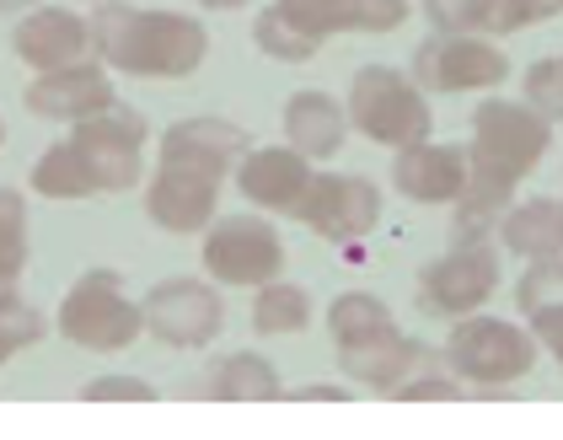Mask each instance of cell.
Wrapping results in <instances>:
<instances>
[{
  "label": "cell",
  "mask_w": 563,
  "mask_h": 440,
  "mask_svg": "<svg viewBox=\"0 0 563 440\" xmlns=\"http://www.w3.org/2000/svg\"><path fill=\"white\" fill-rule=\"evenodd\" d=\"M38 0H0V11H33Z\"/></svg>",
  "instance_id": "cell-38"
},
{
  "label": "cell",
  "mask_w": 563,
  "mask_h": 440,
  "mask_svg": "<svg viewBox=\"0 0 563 440\" xmlns=\"http://www.w3.org/2000/svg\"><path fill=\"white\" fill-rule=\"evenodd\" d=\"M531 333H537V344L559 360V371H563V307H553V311H537L531 317Z\"/></svg>",
  "instance_id": "cell-35"
},
{
  "label": "cell",
  "mask_w": 563,
  "mask_h": 440,
  "mask_svg": "<svg viewBox=\"0 0 563 440\" xmlns=\"http://www.w3.org/2000/svg\"><path fill=\"white\" fill-rule=\"evenodd\" d=\"M253 44H258V54L279 59V65H306V59H317V48H322L306 28H296V22L279 11V0L258 11V22H253Z\"/></svg>",
  "instance_id": "cell-25"
},
{
  "label": "cell",
  "mask_w": 563,
  "mask_h": 440,
  "mask_svg": "<svg viewBox=\"0 0 563 440\" xmlns=\"http://www.w3.org/2000/svg\"><path fill=\"white\" fill-rule=\"evenodd\" d=\"M0 145H5V124H0Z\"/></svg>",
  "instance_id": "cell-40"
},
{
  "label": "cell",
  "mask_w": 563,
  "mask_h": 440,
  "mask_svg": "<svg viewBox=\"0 0 563 440\" xmlns=\"http://www.w3.org/2000/svg\"><path fill=\"white\" fill-rule=\"evenodd\" d=\"M499 242L516 258H563V199H526L499 220Z\"/></svg>",
  "instance_id": "cell-20"
},
{
  "label": "cell",
  "mask_w": 563,
  "mask_h": 440,
  "mask_svg": "<svg viewBox=\"0 0 563 440\" xmlns=\"http://www.w3.org/2000/svg\"><path fill=\"white\" fill-rule=\"evenodd\" d=\"M563 0H483V16H477V33L483 38H510L520 28H537L548 16H559Z\"/></svg>",
  "instance_id": "cell-28"
},
{
  "label": "cell",
  "mask_w": 563,
  "mask_h": 440,
  "mask_svg": "<svg viewBox=\"0 0 563 440\" xmlns=\"http://www.w3.org/2000/svg\"><path fill=\"white\" fill-rule=\"evenodd\" d=\"M445 365V354H434L430 344L408 339V333H387L376 344H360V350H339V371H344L354 387H371V393H397L408 376Z\"/></svg>",
  "instance_id": "cell-18"
},
{
  "label": "cell",
  "mask_w": 563,
  "mask_h": 440,
  "mask_svg": "<svg viewBox=\"0 0 563 440\" xmlns=\"http://www.w3.org/2000/svg\"><path fill=\"white\" fill-rule=\"evenodd\" d=\"M11 48L27 70H65V65H81L91 59V16H76L65 6H33L16 33H11Z\"/></svg>",
  "instance_id": "cell-15"
},
{
  "label": "cell",
  "mask_w": 563,
  "mask_h": 440,
  "mask_svg": "<svg viewBox=\"0 0 563 440\" xmlns=\"http://www.w3.org/2000/svg\"><path fill=\"white\" fill-rule=\"evenodd\" d=\"M349 124L387 145V151H402V145H419L430 140L434 130V113H430V91L419 87L413 76L391 70V65H365L354 70L349 81Z\"/></svg>",
  "instance_id": "cell-3"
},
{
  "label": "cell",
  "mask_w": 563,
  "mask_h": 440,
  "mask_svg": "<svg viewBox=\"0 0 563 440\" xmlns=\"http://www.w3.org/2000/svg\"><path fill=\"white\" fill-rule=\"evenodd\" d=\"M27 268V199L0 188V285H16Z\"/></svg>",
  "instance_id": "cell-27"
},
{
  "label": "cell",
  "mask_w": 563,
  "mask_h": 440,
  "mask_svg": "<svg viewBox=\"0 0 563 440\" xmlns=\"http://www.w3.org/2000/svg\"><path fill=\"white\" fill-rule=\"evenodd\" d=\"M5 290H11V285H0V296H5Z\"/></svg>",
  "instance_id": "cell-41"
},
{
  "label": "cell",
  "mask_w": 563,
  "mask_h": 440,
  "mask_svg": "<svg viewBox=\"0 0 563 440\" xmlns=\"http://www.w3.org/2000/svg\"><path fill=\"white\" fill-rule=\"evenodd\" d=\"M210 393L220 403H274V397H285V382H279L268 354L242 350V354H225L210 371Z\"/></svg>",
  "instance_id": "cell-22"
},
{
  "label": "cell",
  "mask_w": 563,
  "mask_h": 440,
  "mask_svg": "<svg viewBox=\"0 0 563 440\" xmlns=\"http://www.w3.org/2000/svg\"><path fill=\"white\" fill-rule=\"evenodd\" d=\"M306 322H311V296H306L301 285H285V279L258 285V296H253V328H258L263 339L301 333Z\"/></svg>",
  "instance_id": "cell-24"
},
{
  "label": "cell",
  "mask_w": 563,
  "mask_h": 440,
  "mask_svg": "<svg viewBox=\"0 0 563 440\" xmlns=\"http://www.w3.org/2000/svg\"><path fill=\"white\" fill-rule=\"evenodd\" d=\"M413 81L430 97H456V91H494L510 81L505 48L483 33H434L413 48Z\"/></svg>",
  "instance_id": "cell-7"
},
{
  "label": "cell",
  "mask_w": 563,
  "mask_h": 440,
  "mask_svg": "<svg viewBox=\"0 0 563 440\" xmlns=\"http://www.w3.org/2000/svg\"><path fill=\"white\" fill-rule=\"evenodd\" d=\"M402 22H408V0H360L354 33H397Z\"/></svg>",
  "instance_id": "cell-34"
},
{
  "label": "cell",
  "mask_w": 563,
  "mask_h": 440,
  "mask_svg": "<svg viewBox=\"0 0 563 440\" xmlns=\"http://www.w3.org/2000/svg\"><path fill=\"white\" fill-rule=\"evenodd\" d=\"M145 333L167 350H205L225 328V307L205 279H162L145 290Z\"/></svg>",
  "instance_id": "cell-9"
},
{
  "label": "cell",
  "mask_w": 563,
  "mask_h": 440,
  "mask_svg": "<svg viewBox=\"0 0 563 440\" xmlns=\"http://www.w3.org/2000/svg\"><path fill=\"white\" fill-rule=\"evenodd\" d=\"M424 16L434 33H477L483 0H424Z\"/></svg>",
  "instance_id": "cell-32"
},
{
  "label": "cell",
  "mask_w": 563,
  "mask_h": 440,
  "mask_svg": "<svg viewBox=\"0 0 563 440\" xmlns=\"http://www.w3.org/2000/svg\"><path fill=\"white\" fill-rule=\"evenodd\" d=\"M328 333H333L339 350H360V344H376V339L397 333V317H391V307L382 296L349 290V296H339V301L328 307Z\"/></svg>",
  "instance_id": "cell-23"
},
{
  "label": "cell",
  "mask_w": 563,
  "mask_h": 440,
  "mask_svg": "<svg viewBox=\"0 0 563 440\" xmlns=\"http://www.w3.org/2000/svg\"><path fill=\"white\" fill-rule=\"evenodd\" d=\"M354 130L349 124V108L339 97H328V91H290V102H285V140L311 156V162H328V156H339L344 151V134Z\"/></svg>",
  "instance_id": "cell-19"
},
{
  "label": "cell",
  "mask_w": 563,
  "mask_h": 440,
  "mask_svg": "<svg viewBox=\"0 0 563 440\" xmlns=\"http://www.w3.org/2000/svg\"><path fill=\"white\" fill-rule=\"evenodd\" d=\"M462 387H467V382H462L451 365H445V371H440V365H430V371L408 376V382H402L391 397H402V403H451V397H462Z\"/></svg>",
  "instance_id": "cell-31"
},
{
  "label": "cell",
  "mask_w": 563,
  "mask_h": 440,
  "mask_svg": "<svg viewBox=\"0 0 563 440\" xmlns=\"http://www.w3.org/2000/svg\"><path fill=\"white\" fill-rule=\"evenodd\" d=\"M520 97H526L542 119L563 124V59H537V65L526 70V81H520Z\"/></svg>",
  "instance_id": "cell-30"
},
{
  "label": "cell",
  "mask_w": 563,
  "mask_h": 440,
  "mask_svg": "<svg viewBox=\"0 0 563 440\" xmlns=\"http://www.w3.org/2000/svg\"><path fill=\"white\" fill-rule=\"evenodd\" d=\"M296 220L322 242H360L382 226V188L360 173H317Z\"/></svg>",
  "instance_id": "cell-10"
},
{
  "label": "cell",
  "mask_w": 563,
  "mask_h": 440,
  "mask_svg": "<svg viewBox=\"0 0 563 440\" xmlns=\"http://www.w3.org/2000/svg\"><path fill=\"white\" fill-rule=\"evenodd\" d=\"M473 177V156L462 145H440V140H419V145H402L397 162H391V183L402 199L413 205H456L462 188Z\"/></svg>",
  "instance_id": "cell-16"
},
{
  "label": "cell",
  "mask_w": 563,
  "mask_h": 440,
  "mask_svg": "<svg viewBox=\"0 0 563 440\" xmlns=\"http://www.w3.org/2000/svg\"><path fill=\"white\" fill-rule=\"evenodd\" d=\"M70 140L81 145V156L91 162V173H97V183H102V194H124V188L140 183V156H145L151 124H145V113H134V108H124V102H113L108 113L70 124Z\"/></svg>",
  "instance_id": "cell-11"
},
{
  "label": "cell",
  "mask_w": 563,
  "mask_h": 440,
  "mask_svg": "<svg viewBox=\"0 0 563 440\" xmlns=\"http://www.w3.org/2000/svg\"><path fill=\"white\" fill-rule=\"evenodd\" d=\"M499 290V253L488 242H456L434 264L419 268V307L430 317H473Z\"/></svg>",
  "instance_id": "cell-8"
},
{
  "label": "cell",
  "mask_w": 563,
  "mask_h": 440,
  "mask_svg": "<svg viewBox=\"0 0 563 440\" xmlns=\"http://www.w3.org/2000/svg\"><path fill=\"white\" fill-rule=\"evenodd\" d=\"M33 194H44V199H97L102 194V183L91 173V162L81 156V145L76 140H59V145H48L44 156L33 162Z\"/></svg>",
  "instance_id": "cell-21"
},
{
  "label": "cell",
  "mask_w": 563,
  "mask_h": 440,
  "mask_svg": "<svg viewBox=\"0 0 563 440\" xmlns=\"http://www.w3.org/2000/svg\"><path fill=\"white\" fill-rule=\"evenodd\" d=\"M440 354L467 387H510V382L537 371V333H526L505 317H477L473 311V317H456Z\"/></svg>",
  "instance_id": "cell-5"
},
{
  "label": "cell",
  "mask_w": 563,
  "mask_h": 440,
  "mask_svg": "<svg viewBox=\"0 0 563 440\" xmlns=\"http://www.w3.org/2000/svg\"><path fill=\"white\" fill-rule=\"evenodd\" d=\"M247 130L231 124V119H216V113H194V119H177L173 130L162 134V162L167 167H194V173L225 177L231 167H242L247 156Z\"/></svg>",
  "instance_id": "cell-17"
},
{
  "label": "cell",
  "mask_w": 563,
  "mask_h": 440,
  "mask_svg": "<svg viewBox=\"0 0 563 440\" xmlns=\"http://www.w3.org/2000/svg\"><path fill=\"white\" fill-rule=\"evenodd\" d=\"M199 264L216 285H236V290H258L268 279L285 274V242L279 231L258 216H220L205 231V248H199Z\"/></svg>",
  "instance_id": "cell-6"
},
{
  "label": "cell",
  "mask_w": 563,
  "mask_h": 440,
  "mask_svg": "<svg viewBox=\"0 0 563 440\" xmlns=\"http://www.w3.org/2000/svg\"><path fill=\"white\" fill-rule=\"evenodd\" d=\"M553 145V119H542L526 97H488L473 113V177L456 199V242H488V231H499V220L516 199V183L542 167Z\"/></svg>",
  "instance_id": "cell-1"
},
{
  "label": "cell",
  "mask_w": 563,
  "mask_h": 440,
  "mask_svg": "<svg viewBox=\"0 0 563 440\" xmlns=\"http://www.w3.org/2000/svg\"><path fill=\"white\" fill-rule=\"evenodd\" d=\"M220 183L225 177L194 173V167H156V177L145 183V216L151 226L173 231V237H194V231H210L216 226V205H220Z\"/></svg>",
  "instance_id": "cell-13"
},
{
  "label": "cell",
  "mask_w": 563,
  "mask_h": 440,
  "mask_svg": "<svg viewBox=\"0 0 563 440\" xmlns=\"http://www.w3.org/2000/svg\"><path fill=\"white\" fill-rule=\"evenodd\" d=\"M54 328H59L76 350L119 354V350H130L134 339L145 333V307L124 296L119 268H87V274L65 290Z\"/></svg>",
  "instance_id": "cell-4"
},
{
  "label": "cell",
  "mask_w": 563,
  "mask_h": 440,
  "mask_svg": "<svg viewBox=\"0 0 563 440\" xmlns=\"http://www.w3.org/2000/svg\"><path fill=\"white\" fill-rule=\"evenodd\" d=\"M22 102H27L33 119H48V124H81V119L108 113V108L119 102V91H113L108 65L91 54V59L65 65V70H38V76L27 81V91H22Z\"/></svg>",
  "instance_id": "cell-12"
},
{
  "label": "cell",
  "mask_w": 563,
  "mask_h": 440,
  "mask_svg": "<svg viewBox=\"0 0 563 440\" xmlns=\"http://www.w3.org/2000/svg\"><path fill=\"white\" fill-rule=\"evenodd\" d=\"M516 307L526 317L563 307V258H531L526 264V274H520V285H516Z\"/></svg>",
  "instance_id": "cell-29"
},
{
  "label": "cell",
  "mask_w": 563,
  "mask_h": 440,
  "mask_svg": "<svg viewBox=\"0 0 563 440\" xmlns=\"http://www.w3.org/2000/svg\"><path fill=\"white\" fill-rule=\"evenodd\" d=\"M91 6H102V0H91Z\"/></svg>",
  "instance_id": "cell-42"
},
{
  "label": "cell",
  "mask_w": 563,
  "mask_h": 440,
  "mask_svg": "<svg viewBox=\"0 0 563 440\" xmlns=\"http://www.w3.org/2000/svg\"><path fill=\"white\" fill-rule=\"evenodd\" d=\"M290 397H301V403H344L349 387H339V382H306V387H296Z\"/></svg>",
  "instance_id": "cell-36"
},
{
  "label": "cell",
  "mask_w": 563,
  "mask_h": 440,
  "mask_svg": "<svg viewBox=\"0 0 563 440\" xmlns=\"http://www.w3.org/2000/svg\"><path fill=\"white\" fill-rule=\"evenodd\" d=\"M91 48L108 70L134 81H183L205 65L210 28L188 11H156V6H124L102 0L91 11Z\"/></svg>",
  "instance_id": "cell-2"
},
{
  "label": "cell",
  "mask_w": 563,
  "mask_h": 440,
  "mask_svg": "<svg viewBox=\"0 0 563 440\" xmlns=\"http://www.w3.org/2000/svg\"><path fill=\"white\" fill-rule=\"evenodd\" d=\"M311 177H317L311 173V156H301V151L285 140V145L247 151L242 167H236V188H242L247 205H258L263 216H296L306 188H311Z\"/></svg>",
  "instance_id": "cell-14"
},
{
  "label": "cell",
  "mask_w": 563,
  "mask_h": 440,
  "mask_svg": "<svg viewBox=\"0 0 563 440\" xmlns=\"http://www.w3.org/2000/svg\"><path fill=\"white\" fill-rule=\"evenodd\" d=\"M199 6H205V11H242L247 0H199Z\"/></svg>",
  "instance_id": "cell-37"
},
{
  "label": "cell",
  "mask_w": 563,
  "mask_h": 440,
  "mask_svg": "<svg viewBox=\"0 0 563 440\" xmlns=\"http://www.w3.org/2000/svg\"><path fill=\"white\" fill-rule=\"evenodd\" d=\"M87 403H156V387L140 382V376H97L81 387Z\"/></svg>",
  "instance_id": "cell-33"
},
{
  "label": "cell",
  "mask_w": 563,
  "mask_h": 440,
  "mask_svg": "<svg viewBox=\"0 0 563 440\" xmlns=\"http://www.w3.org/2000/svg\"><path fill=\"white\" fill-rule=\"evenodd\" d=\"M5 360H11V350H5V344H0V365H5Z\"/></svg>",
  "instance_id": "cell-39"
},
{
  "label": "cell",
  "mask_w": 563,
  "mask_h": 440,
  "mask_svg": "<svg viewBox=\"0 0 563 440\" xmlns=\"http://www.w3.org/2000/svg\"><path fill=\"white\" fill-rule=\"evenodd\" d=\"M279 11H285L296 28H306L317 44H328V38L360 28V0H279Z\"/></svg>",
  "instance_id": "cell-26"
}]
</instances>
